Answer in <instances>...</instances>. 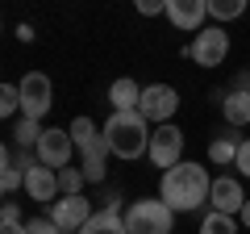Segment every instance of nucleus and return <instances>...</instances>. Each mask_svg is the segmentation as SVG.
I'll return each mask as SVG.
<instances>
[{
	"instance_id": "0eeeda50",
	"label": "nucleus",
	"mask_w": 250,
	"mask_h": 234,
	"mask_svg": "<svg viewBox=\"0 0 250 234\" xmlns=\"http://www.w3.org/2000/svg\"><path fill=\"white\" fill-rule=\"evenodd\" d=\"M71 138H75V151L83 155V163H104V155H108L104 126H96L92 117H75L71 121Z\"/></svg>"
},
{
	"instance_id": "7ed1b4c3",
	"label": "nucleus",
	"mask_w": 250,
	"mask_h": 234,
	"mask_svg": "<svg viewBox=\"0 0 250 234\" xmlns=\"http://www.w3.org/2000/svg\"><path fill=\"white\" fill-rule=\"evenodd\" d=\"M175 209L167 201H134L125 209V230L129 234H171Z\"/></svg>"
},
{
	"instance_id": "f8f14e48",
	"label": "nucleus",
	"mask_w": 250,
	"mask_h": 234,
	"mask_svg": "<svg viewBox=\"0 0 250 234\" xmlns=\"http://www.w3.org/2000/svg\"><path fill=\"white\" fill-rule=\"evenodd\" d=\"M167 17L175 29H196L200 34V21L208 17V0H167Z\"/></svg>"
},
{
	"instance_id": "20e7f679",
	"label": "nucleus",
	"mask_w": 250,
	"mask_h": 234,
	"mask_svg": "<svg viewBox=\"0 0 250 234\" xmlns=\"http://www.w3.org/2000/svg\"><path fill=\"white\" fill-rule=\"evenodd\" d=\"M184 54H188L196 67H221V63H225V54H229V34H225V25H208V29H200Z\"/></svg>"
},
{
	"instance_id": "c756f323",
	"label": "nucleus",
	"mask_w": 250,
	"mask_h": 234,
	"mask_svg": "<svg viewBox=\"0 0 250 234\" xmlns=\"http://www.w3.org/2000/svg\"><path fill=\"white\" fill-rule=\"evenodd\" d=\"M0 234H29L25 226H0Z\"/></svg>"
},
{
	"instance_id": "a211bd4d",
	"label": "nucleus",
	"mask_w": 250,
	"mask_h": 234,
	"mask_svg": "<svg viewBox=\"0 0 250 234\" xmlns=\"http://www.w3.org/2000/svg\"><path fill=\"white\" fill-rule=\"evenodd\" d=\"M238 138H233V134H225V138H217V142L213 146H208V159H213L217 163V167H225V163H238Z\"/></svg>"
},
{
	"instance_id": "6ab92c4d",
	"label": "nucleus",
	"mask_w": 250,
	"mask_h": 234,
	"mask_svg": "<svg viewBox=\"0 0 250 234\" xmlns=\"http://www.w3.org/2000/svg\"><path fill=\"white\" fill-rule=\"evenodd\" d=\"M246 13V0H208V17L213 21H238Z\"/></svg>"
},
{
	"instance_id": "c85d7f7f",
	"label": "nucleus",
	"mask_w": 250,
	"mask_h": 234,
	"mask_svg": "<svg viewBox=\"0 0 250 234\" xmlns=\"http://www.w3.org/2000/svg\"><path fill=\"white\" fill-rule=\"evenodd\" d=\"M104 209H113V213H121V192H113V188H108V192H104Z\"/></svg>"
},
{
	"instance_id": "a878e982",
	"label": "nucleus",
	"mask_w": 250,
	"mask_h": 234,
	"mask_svg": "<svg viewBox=\"0 0 250 234\" xmlns=\"http://www.w3.org/2000/svg\"><path fill=\"white\" fill-rule=\"evenodd\" d=\"M138 13H142V17H154V13H167V0H142V4H138Z\"/></svg>"
},
{
	"instance_id": "f03ea898",
	"label": "nucleus",
	"mask_w": 250,
	"mask_h": 234,
	"mask_svg": "<svg viewBox=\"0 0 250 234\" xmlns=\"http://www.w3.org/2000/svg\"><path fill=\"white\" fill-rule=\"evenodd\" d=\"M150 121L142 113H113L104 121V142H108V155L117 159H142L150 155Z\"/></svg>"
},
{
	"instance_id": "cd10ccee",
	"label": "nucleus",
	"mask_w": 250,
	"mask_h": 234,
	"mask_svg": "<svg viewBox=\"0 0 250 234\" xmlns=\"http://www.w3.org/2000/svg\"><path fill=\"white\" fill-rule=\"evenodd\" d=\"M229 92H246V96H250V71H238V75H233V88Z\"/></svg>"
},
{
	"instance_id": "423d86ee",
	"label": "nucleus",
	"mask_w": 250,
	"mask_h": 234,
	"mask_svg": "<svg viewBox=\"0 0 250 234\" xmlns=\"http://www.w3.org/2000/svg\"><path fill=\"white\" fill-rule=\"evenodd\" d=\"M175 109H179V92L171 88V84H150V88H142V105H138V113H142L154 130L167 126L171 117H175Z\"/></svg>"
},
{
	"instance_id": "aec40b11",
	"label": "nucleus",
	"mask_w": 250,
	"mask_h": 234,
	"mask_svg": "<svg viewBox=\"0 0 250 234\" xmlns=\"http://www.w3.org/2000/svg\"><path fill=\"white\" fill-rule=\"evenodd\" d=\"M200 234H238V222H233L229 213H205L200 217Z\"/></svg>"
},
{
	"instance_id": "6e6552de",
	"label": "nucleus",
	"mask_w": 250,
	"mask_h": 234,
	"mask_svg": "<svg viewBox=\"0 0 250 234\" xmlns=\"http://www.w3.org/2000/svg\"><path fill=\"white\" fill-rule=\"evenodd\" d=\"M179 151H184V130H179V126L167 121V126H159L150 134V163H154V167L171 171L179 163Z\"/></svg>"
},
{
	"instance_id": "412c9836",
	"label": "nucleus",
	"mask_w": 250,
	"mask_h": 234,
	"mask_svg": "<svg viewBox=\"0 0 250 234\" xmlns=\"http://www.w3.org/2000/svg\"><path fill=\"white\" fill-rule=\"evenodd\" d=\"M0 163H4V171H0V188H4V192H17L21 184H25V171L13 163V151H4V159H0Z\"/></svg>"
},
{
	"instance_id": "f257e3e1",
	"label": "nucleus",
	"mask_w": 250,
	"mask_h": 234,
	"mask_svg": "<svg viewBox=\"0 0 250 234\" xmlns=\"http://www.w3.org/2000/svg\"><path fill=\"white\" fill-rule=\"evenodd\" d=\"M213 192V180L200 163H184L179 159L171 171H163V184H159V201H167L175 213H192L200 209Z\"/></svg>"
},
{
	"instance_id": "dca6fc26",
	"label": "nucleus",
	"mask_w": 250,
	"mask_h": 234,
	"mask_svg": "<svg viewBox=\"0 0 250 234\" xmlns=\"http://www.w3.org/2000/svg\"><path fill=\"white\" fill-rule=\"evenodd\" d=\"M80 234H129V230H125V217H121V213L100 209V213H92V222L83 226Z\"/></svg>"
},
{
	"instance_id": "4468645a",
	"label": "nucleus",
	"mask_w": 250,
	"mask_h": 234,
	"mask_svg": "<svg viewBox=\"0 0 250 234\" xmlns=\"http://www.w3.org/2000/svg\"><path fill=\"white\" fill-rule=\"evenodd\" d=\"M108 105H113V113H138L142 88H138L129 75H121V80H113V88H108Z\"/></svg>"
},
{
	"instance_id": "f3484780",
	"label": "nucleus",
	"mask_w": 250,
	"mask_h": 234,
	"mask_svg": "<svg viewBox=\"0 0 250 234\" xmlns=\"http://www.w3.org/2000/svg\"><path fill=\"white\" fill-rule=\"evenodd\" d=\"M42 121H29V117H21L17 126H13V142L21 146V151H38V142H42Z\"/></svg>"
},
{
	"instance_id": "bb28decb",
	"label": "nucleus",
	"mask_w": 250,
	"mask_h": 234,
	"mask_svg": "<svg viewBox=\"0 0 250 234\" xmlns=\"http://www.w3.org/2000/svg\"><path fill=\"white\" fill-rule=\"evenodd\" d=\"M233 167H242V176H250V138L238 146V163H233Z\"/></svg>"
},
{
	"instance_id": "393cba45",
	"label": "nucleus",
	"mask_w": 250,
	"mask_h": 234,
	"mask_svg": "<svg viewBox=\"0 0 250 234\" xmlns=\"http://www.w3.org/2000/svg\"><path fill=\"white\" fill-rule=\"evenodd\" d=\"M0 222H4V226H21V209H17V201H4V209H0Z\"/></svg>"
},
{
	"instance_id": "39448f33",
	"label": "nucleus",
	"mask_w": 250,
	"mask_h": 234,
	"mask_svg": "<svg viewBox=\"0 0 250 234\" xmlns=\"http://www.w3.org/2000/svg\"><path fill=\"white\" fill-rule=\"evenodd\" d=\"M17 88H21V117H29V121H42L46 109L54 105L50 75H46V71H29L25 80H17Z\"/></svg>"
},
{
	"instance_id": "ddd939ff",
	"label": "nucleus",
	"mask_w": 250,
	"mask_h": 234,
	"mask_svg": "<svg viewBox=\"0 0 250 234\" xmlns=\"http://www.w3.org/2000/svg\"><path fill=\"white\" fill-rule=\"evenodd\" d=\"M25 192H29L34 201H50V205H54V197H59V171L42 167V163L29 167V171H25Z\"/></svg>"
},
{
	"instance_id": "4be33fe9",
	"label": "nucleus",
	"mask_w": 250,
	"mask_h": 234,
	"mask_svg": "<svg viewBox=\"0 0 250 234\" xmlns=\"http://www.w3.org/2000/svg\"><path fill=\"white\" fill-rule=\"evenodd\" d=\"M83 184H88V176H83V167H62L59 171V188L67 192V197H83Z\"/></svg>"
},
{
	"instance_id": "9b49d317",
	"label": "nucleus",
	"mask_w": 250,
	"mask_h": 234,
	"mask_svg": "<svg viewBox=\"0 0 250 234\" xmlns=\"http://www.w3.org/2000/svg\"><path fill=\"white\" fill-rule=\"evenodd\" d=\"M246 192H242V184L233 180V176H217L213 180V192H208V205L217 209V213H242V205H246Z\"/></svg>"
},
{
	"instance_id": "2eb2a0df",
	"label": "nucleus",
	"mask_w": 250,
	"mask_h": 234,
	"mask_svg": "<svg viewBox=\"0 0 250 234\" xmlns=\"http://www.w3.org/2000/svg\"><path fill=\"white\" fill-rule=\"evenodd\" d=\"M221 113L229 126H250V96L246 92H221Z\"/></svg>"
},
{
	"instance_id": "b1692460",
	"label": "nucleus",
	"mask_w": 250,
	"mask_h": 234,
	"mask_svg": "<svg viewBox=\"0 0 250 234\" xmlns=\"http://www.w3.org/2000/svg\"><path fill=\"white\" fill-rule=\"evenodd\" d=\"M25 230H29V234H62L50 217H34V222H25Z\"/></svg>"
},
{
	"instance_id": "7c9ffc66",
	"label": "nucleus",
	"mask_w": 250,
	"mask_h": 234,
	"mask_svg": "<svg viewBox=\"0 0 250 234\" xmlns=\"http://www.w3.org/2000/svg\"><path fill=\"white\" fill-rule=\"evenodd\" d=\"M242 226H250V201L242 205Z\"/></svg>"
},
{
	"instance_id": "1a4fd4ad",
	"label": "nucleus",
	"mask_w": 250,
	"mask_h": 234,
	"mask_svg": "<svg viewBox=\"0 0 250 234\" xmlns=\"http://www.w3.org/2000/svg\"><path fill=\"white\" fill-rule=\"evenodd\" d=\"M71 155H75L71 130H59V126H54V130H46L42 142H38V159H42V167H50V171H62Z\"/></svg>"
},
{
	"instance_id": "5701e85b",
	"label": "nucleus",
	"mask_w": 250,
	"mask_h": 234,
	"mask_svg": "<svg viewBox=\"0 0 250 234\" xmlns=\"http://www.w3.org/2000/svg\"><path fill=\"white\" fill-rule=\"evenodd\" d=\"M0 113H4V117L21 113V88H17V84H4V88H0Z\"/></svg>"
},
{
	"instance_id": "9d476101",
	"label": "nucleus",
	"mask_w": 250,
	"mask_h": 234,
	"mask_svg": "<svg viewBox=\"0 0 250 234\" xmlns=\"http://www.w3.org/2000/svg\"><path fill=\"white\" fill-rule=\"evenodd\" d=\"M50 222L59 226L62 234H67V230L80 234L83 226L92 222V201L88 197H62V201H54V205H50Z\"/></svg>"
}]
</instances>
